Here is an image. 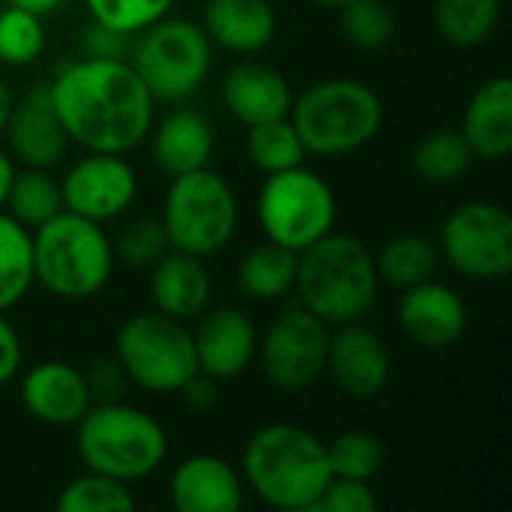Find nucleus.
<instances>
[{
  "mask_svg": "<svg viewBox=\"0 0 512 512\" xmlns=\"http://www.w3.org/2000/svg\"><path fill=\"white\" fill-rule=\"evenodd\" d=\"M378 510V495L372 483L363 480H345L333 477L327 489L321 492L318 504L312 512H375Z\"/></svg>",
  "mask_w": 512,
  "mask_h": 512,
  "instance_id": "obj_38",
  "label": "nucleus"
},
{
  "mask_svg": "<svg viewBox=\"0 0 512 512\" xmlns=\"http://www.w3.org/2000/svg\"><path fill=\"white\" fill-rule=\"evenodd\" d=\"M33 282V234L0 210V312L15 309Z\"/></svg>",
  "mask_w": 512,
  "mask_h": 512,
  "instance_id": "obj_28",
  "label": "nucleus"
},
{
  "mask_svg": "<svg viewBox=\"0 0 512 512\" xmlns=\"http://www.w3.org/2000/svg\"><path fill=\"white\" fill-rule=\"evenodd\" d=\"M33 234V276L60 300L96 297L114 273V243L99 222L60 210Z\"/></svg>",
  "mask_w": 512,
  "mask_h": 512,
  "instance_id": "obj_6",
  "label": "nucleus"
},
{
  "mask_svg": "<svg viewBox=\"0 0 512 512\" xmlns=\"http://www.w3.org/2000/svg\"><path fill=\"white\" fill-rule=\"evenodd\" d=\"M129 63L156 102H186L213 66V42L189 18H159L135 33Z\"/></svg>",
  "mask_w": 512,
  "mask_h": 512,
  "instance_id": "obj_8",
  "label": "nucleus"
},
{
  "mask_svg": "<svg viewBox=\"0 0 512 512\" xmlns=\"http://www.w3.org/2000/svg\"><path fill=\"white\" fill-rule=\"evenodd\" d=\"M114 357L129 384L156 396L180 393L198 372L192 330L159 312H138L126 318L114 336Z\"/></svg>",
  "mask_w": 512,
  "mask_h": 512,
  "instance_id": "obj_9",
  "label": "nucleus"
},
{
  "mask_svg": "<svg viewBox=\"0 0 512 512\" xmlns=\"http://www.w3.org/2000/svg\"><path fill=\"white\" fill-rule=\"evenodd\" d=\"M243 483L258 501L282 512H312L333 480L327 444L303 426L267 423L243 447Z\"/></svg>",
  "mask_w": 512,
  "mask_h": 512,
  "instance_id": "obj_2",
  "label": "nucleus"
},
{
  "mask_svg": "<svg viewBox=\"0 0 512 512\" xmlns=\"http://www.w3.org/2000/svg\"><path fill=\"white\" fill-rule=\"evenodd\" d=\"M501 6L504 0H435V30L456 48H477L495 33Z\"/></svg>",
  "mask_w": 512,
  "mask_h": 512,
  "instance_id": "obj_27",
  "label": "nucleus"
},
{
  "mask_svg": "<svg viewBox=\"0 0 512 512\" xmlns=\"http://www.w3.org/2000/svg\"><path fill=\"white\" fill-rule=\"evenodd\" d=\"M153 132V162L162 174L180 177L198 168H207L216 150L213 123L195 108H174L168 111Z\"/></svg>",
  "mask_w": 512,
  "mask_h": 512,
  "instance_id": "obj_23",
  "label": "nucleus"
},
{
  "mask_svg": "<svg viewBox=\"0 0 512 512\" xmlns=\"http://www.w3.org/2000/svg\"><path fill=\"white\" fill-rule=\"evenodd\" d=\"M288 120L309 156L339 159L378 138L384 126V102L357 78H327L294 96Z\"/></svg>",
  "mask_w": 512,
  "mask_h": 512,
  "instance_id": "obj_4",
  "label": "nucleus"
},
{
  "mask_svg": "<svg viewBox=\"0 0 512 512\" xmlns=\"http://www.w3.org/2000/svg\"><path fill=\"white\" fill-rule=\"evenodd\" d=\"M297 279V252L267 240L255 249H249L237 264V285L246 297L258 303L282 300L294 291Z\"/></svg>",
  "mask_w": 512,
  "mask_h": 512,
  "instance_id": "obj_25",
  "label": "nucleus"
},
{
  "mask_svg": "<svg viewBox=\"0 0 512 512\" xmlns=\"http://www.w3.org/2000/svg\"><path fill=\"white\" fill-rule=\"evenodd\" d=\"M60 512H129L135 510V495L129 483L111 480L105 474L87 471L69 480L57 498Z\"/></svg>",
  "mask_w": 512,
  "mask_h": 512,
  "instance_id": "obj_33",
  "label": "nucleus"
},
{
  "mask_svg": "<svg viewBox=\"0 0 512 512\" xmlns=\"http://www.w3.org/2000/svg\"><path fill=\"white\" fill-rule=\"evenodd\" d=\"M84 3L93 21L135 36L144 27L156 24L159 18L171 15L177 0H84Z\"/></svg>",
  "mask_w": 512,
  "mask_h": 512,
  "instance_id": "obj_36",
  "label": "nucleus"
},
{
  "mask_svg": "<svg viewBox=\"0 0 512 512\" xmlns=\"http://www.w3.org/2000/svg\"><path fill=\"white\" fill-rule=\"evenodd\" d=\"M222 99L234 120L243 126L279 120L291 114L294 90L288 78L258 60H240L228 69L222 81Z\"/></svg>",
  "mask_w": 512,
  "mask_h": 512,
  "instance_id": "obj_20",
  "label": "nucleus"
},
{
  "mask_svg": "<svg viewBox=\"0 0 512 512\" xmlns=\"http://www.w3.org/2000/svg\"><path fill=\"white\" fill-rule=\"evenodd\" d=\"M474 159L504 162L512 153V81L495 75L468 99L462 129Z\"/></svg>",
  "mask_w": 512,
  "mask_h": 512,
  "instance_id": "obj_22",
  "label": "nucleus"
},
{
  "mask_svg": "<svg viewBox=\"0 0 512 512\" xmlns=\"http://www.w3.org/2000/svg\"><path fill=\"white\" fill-rule=\"evenodd\" d=\"M15 159L9 153L0 150V210L6 204V195H9V186H12V177H15Z\"/></svg>",
  "mask_w": 512,
  "mask_h": 512,
  "instance_id": "obj_43",
  "label": "nucleus"
},
{
  "mask_svg": "<svg viewBox=\"0 0 512 512\" xmlns=\"http://www.w3.org/2000/svg\"><path fill=\"white\" fill-rule=\"evenodd\" d=\"M72 429L84 468L129 486L156 474L168 456V435L159 420L123 399L90 405Z\"/></svg>",
  "mask_w": 512,
  "mask_h": 512,
  "instance_id": "obj_5",
  "label": "nucleus"
},
{
  "mask_svg": "<svg viewBox=\"0 0 512 512\" xmlns=\"http://www.w3.org/2000/svg\"><path fill=\"white\" fill-rule=\"evenodd\" d=\"M339 12L345 39L360 51H378L396 33V15L387 0H348Z\"/></svg>",
  "mask_w": 512,
  "mask_h": 512,
  "instance_id": "obj_34",
  "label": "nucleus"
},
{
  "mask_svg": "<svg viewBox=\"0 0 512 512\" xmlns=\"http://www.w3.org/2000/svg\"><path fill=\"white\" fill-rule=\"evenodd\" d=\"M135 192V168L120 153H87L60 180L63 210L99 225L123 216L132 207Z\"/></svg>",
  "mask_w": 512,
  "mask_h": 512,
  "instance_id": "obj_13",
  "label": "nucleus"
},
{
  "mask_svg": "<svg viewBox=\"0 0 512 512\" xmlns=\"http://www.w3.org/2000/svg\"><path fill=\"white\" fill-rule=\"evenodd\" d=\"M330 330L321 318L306 312L300 303L285 309L258 339L255 360L267 384L279 393H303L309 390L327 366Z\"/></svg>",
  "mask_w": 512,
  "mask_h": 512,
  "instance_id": "obj_12",
  "label": "nucleus"
},
{
  "mask_svg": "<svg viewBox=\"0 0 512 512\" xmlns=\"http://www.w3.org/2000/svg\"><path fill=\"white\" fill-rule=\"evenodd\" d=\"M12 102H15L12 90L6 87V81H0V135H3L6 120H9V114H12Z\"/></svg>",
  "mask_w": 512,
  "mask_h": 512,
  "instance_id": "obj_45",
  "label": "nucleus"
},
{
  "mask_svg": "<svg viewBox=\"0 0 512 512\" xmlns=\"http://www.w3.org/2000/svg\"><path fill=\"white\" fill-rule=\"evenodd\" d=\"M327 462L333 477L345 480H363L372 483L387 462V447L378 435L372 432H342L327 444Z\"/></svg>",
  "mask_w": 512,
  "mask_h": 512,
  "instance_id": "obj_32",
  "label": "nucleus"
},
{
  "mask_svg": "<svg viewBox=\"0 0 512 512\" xmlns=\"http://www.w3.org/2000/svg\"><path fill=\"white\" fill-rule=\"evenodd\" d=\"M168 495L180 512H240L246 504V483L228 459L195 453L174 468Z\"/></svg>",
  "mask_w": 512,
  "mask_h": 512,
  "instance_id": "obj_19",
  "label": "nucleus"
},
{
  "mask_svg": "<svg viewBox=\"0 0 512 512\" xmlns=\"http://www.w3.org/2000/svg\"><path fill=\"white\" fill-rule=\"evenodd\" d=\"M255 213L267 240L300 255L333 231L339 207L327 180L306 165H297L267 174L258 189Z\"/></svg>",
  "mask_w": 512,
  "mask_h": 512,
  "instance_id": "obj_10",
  "label": "nucleus"
},
{
  "mask_svg": "<svg viewBox=\"0 0 512 512\" xmlns=\"http://www.w3.org/2000/svg\"><path fill=\"white\" fill-rule=\"evenodd\" d=\"M45 48V24L39 15L6 6L0 9V63L6 66H30Z\"/></svg>",
  "mask_w": 512,
  "mask_h": 512,
  "instance_id": "obj_35",
  "label": "nucleus"
},
{
  "mask_svg": "<svg viewBox=\"0 0 512 512\" xmlns=\"http://www.w3.org/2000/svg\"><path fill=\"white\" fill-rule=\"evenodd\" d=\"M18 396H21L24 411L36 423L57 426V429L75 426L93 405L87 381H84V369L63 363V360H42L30 366L21 375Z\"/></svg>",
  "mask_w": 512,
  "mask_h": 512,
  "instance_id": "obj_18",
  "label": "nucleus"
},
{
  "mask_svg": "<svg viewBox=\"0 0 512 512\" xmlns=\"http://www.w3.org/2000/svg\"><path fill=\"white\" fill-rule=\"evenodd\" d=\"M12 6H21V9H27V12H33V15H39V18H45V15H51L54 9H60L66 0H9Z\"/></svg>",
  "mask_w": 512,
  "mask_h": 512,
  "instance_id": "obj_44",
  "label": "nucleus"
},
{
  "mask_svg": "<svg viewBox=\"0 0 512 512\" xmlns=\"http://www.w3.org/2000/svg\"><path fill=\"white\" fill-rule=\"evenodd\" d=\"M201 27L231 54H258L276 39L279 18L270 0H207Z\"/></svg>",
  "mask_w": 512,
  "mask_h": 512,
  "instance_id": "obj_24",
  "label": "nucleus"
},
{
  "mask_svg": "<svg viewBox=\"0 0 512 512\" xmlns=\"http://www.w3.org/2000/svg\"><path fill=\"white\" fill-rule=\"evenodd\" d=\"M309 3H315V6H324V9H342L348 0H309Z\"/></svg>",
  "mask_w": 512,
  "mask_h": 512,
  "instance_id": "obj_46",
  "label": "nucleus"
},
{
  "mask_svg": "<svg viewBox=\"0 0 512 512\" xmlns=\"http://www.w3.org/2000/svg\"><path fill=\"white\" fill-rule=\"evenodd\" d=\"M390 372V351L375 330L363 327L360 321L330 330L324 375H330L348 399L366 402L381 396L390 384Z\"/></svg>",
  "mask_w": 512,
  "mask_h": 512,
  "instance_id": "obj_14",
  "label": "nucleus"
},
{
  "mask_svg": "<svg viewBox=\"0 0 512 512\" xmlns=\"http://www.w3.org/2000/svg\"><path fill=\"white\" fill-rule=\"evenodd\" d=\"M72 144L87 153L135 150L153 129L156 99L126 57H81L48 84Z\"/></svg>",
  "mask_w": 512,
  "mask_h": 512,
  "instance_id": "obj_1",
  "label": "nucleus"
},
{
  "mask_svg": "<svg viewBox=\"0 0 512 512\" xmlns=\"http://www.w3.org/2000/svg\"><path fill=\"white\" fill-rule=\"evenodd\" d=\"M246 156L261 174H279L306 162V147L288 117L246 126Z\"/></svg>",
  "mask_w": 512,
  "mask_h": 512,
  "instance_id": "obj_31",
  "label": "nucleus"
},
{
  "mask_svg": "<svg viewBox=\"0 0 512 512\" xmlns=\"http://www.w3.org/2000/svg\"><path fill=\"white\" fill-rule=\"evenodd\" d=\"M84 57H126L129 60V48H132V36L120 33L114 27H105L99 21L90 18V27L84 30Z\"/></svg>",
  "mask_w": 512,
  "mask_h": 512,
  "instance_id": "obj_40",
  "label": "nucleus"
},
{
  "mask_svg": "<svg viewBox=\"0 0 512 512\" xmlns=\"http://www.w3.org/2000/svg\"><path fill=\"white\" fill-rule=\"evenodd\" d=\"M84 381L90 390L93 405L96 402H120L123 390L129 387V378L123 372V366L117 363V357H99L84 369Z\"/></svg>",
  "mask_w": 512,
  "mask_h": 512,
  "instance_id": "obj_39",
  "label": "nucleus"
},
{
  "mask_svg": "<svg viewBox=\"0 0 512 512\" xmlns=\"http://www.w3.org/2000/svg\"><path fill=\"white\" fill-rule=\"evenodd\" d=\"M399 327L414 345H420L426 351H444L465 336L468 306L456 288H450L447 282H438L432 276V279L402 291Z\"/></svg>",
  "mask_w": 512,
  "mask_h": 512,
  "instance_id": "obj_15",
  "label": "nucleus"
},
{
  "mask_svg": "<svg viewBox=\"0 0 512 512\" xmlns=\"http://www.w3.org/2000/svg\"><path fill=\"white\" fill-rule=\"evenodd\" d=\"M216 384H219V381L207 378L204 372H195V375L183 384L180 396L186 399V405H189V408H195V411H207V408H213V405H216V399H219Z\"/></svg>",
  "mask_w": 512,
  "mask_h": 512,
  "instance_id": "obj_42",
  "label": "nucleus"
},
{
  "mask_svg": "<svg viewBox=\"0 0 512 512\" xmlns=\"http://www.w3.org/2000/svg\"><path fill=\"white\" fill-rule=\"evenodd\" d=\"M147 291L153 312L186 324L210 306L213 282L204 267V258L171 249L150 267Z\"/></svg>",
  "mask_w": 512,
  "mask_h": 512,
  "instance_id": "obj_21",
  "label": "nucleus"
},
{
  "mask_svg": "<svg viewBox=\"0 0 512 512\" xmlns=\"http://www.w3.org/2000/svg\"><path fill=\"white\" fill-rule=\"evenodd\" d=\"M165 252H171V243H168L162 222L153 216L132 219L114 243V258L138 270H150Z\"/></svg>",
  "mask_w": 512,
  "mask_h": 512,
  "instance_id": "obj_37",
  "label": "nucleus"
},
{
  "mask_svg": "<svg viewBox=\"0 0 512 512\" xmlns=\"http://www.w3.org/2000/svg\"><path fill=\"white\" fill-rule=\"evenodd\" d=\"M198 318L201 321L192 330L198 372L219 384L240 378L258 354V330L252 318L234 306H222L213 312L204 309Z\"/></svg>",
  "mask_w": 512,
  "mask_h": 512,
  "instance_id": "obj_16",
  "label": "nucleus"
},
{
  "mask_svg": "<svg viewBox=\"0 0 512 512\" xmlns=\"http://www.w3.org/2000/svg\"><path fill=\"white\" fill-rule=\"evenodd\" d=\"M474 165V153L459 129H435L414 147V171L432 186L459 183Z\"/></svg>",
  "mask_w": 512,
  "mask_h": 512,
  "instance_id": "obj_30",
  "label": "nucleus"
},
{
  "mask_svg": "<svg viewBox=\"0 0 512 512\" xmlns=\"http://www.w3.org/2000/svg\"><path fill=\"white\" fill-rule=\"evenodd\" d=\"M159 222L171 249L210 258L234 240L240 225V204L231 183L207 165L171 177Z\"/></svg>",
  "mask_w": 512,
  "mask_h": 512,
  "instance_id": "obj_7",
  "label": "nucleus"
},
{
  "mask_svg": "<svg viewBox=\"0 0 512 512\" xmlns=\"http://www.w3.org/2000/svg\"><path fill=\"white\" fill-rule=\"evenodd\" d=\"M438 264H441L438 243L429 240L426 234H396L375 255L378 279L399 291L432 279L438 273Z\"/></svg>",
  "mask_w": 512,
  "mask_h": 512,
  "instance_id": "obj_26",
  "label": "nucleus"
},
{
  "mask_svg": "<svg viewBox=\"0 0 512 512\" xmlns=\"http://www.w3.org/2000/svg\"><path fill=\"white\" fill-rule=\"evenodd\" d=\"M378 288L375 255L360 237L330 231L297 255V300L327 327L363 321L375 309Z\"/></svg>",
  "mask_w": 512,
  "mask_h": 512,
  "instance_id": "obj_3",
  "label": "nucleus"
},
{
  "mask_svg": "<svg viewBox=\"0 0 512 512\" xmlns=\"http://www.w3.org/2000/svg\"><path fill=\"white\" fill-rule=\"evenodd\" d=\"M438 252L465 279H507L512 270V216L495 201H468L444 219Z\"/></svg>",
  "mask_w": 512,
  "mask_h": 512,
  "instance_id": "obj_11",
  "label": "nucleus"
},
{
  "mask_svg": "<svg viewBox=\"0 0 512 512\" xmlns=\"http://www.w3.org/2000/svg\"><path fill=\"white\" fill-rule=\"evenodd\" d=\"M24 360V348H21V336L18 330L6 321V312H0V387H6Z\"/></svg>",
  "mask_w": 512,
  "mask_h": 512,
  "instance_id": "obj_41",
  "label": "nucleus"
},
{
  "mask_svg": "<svg viewBox=\"0 0 512 512\" xmlns=\"http://www.w3.org/2000/svg\"><path fill=\"white\" fill-rule=\"evenodd\" d=\"M3 207L18 225H24L27 231H36L39 225H45L51 216L63 210L60 183L45 168H15Z\"/></svg>",
  "mask_w": 512,
  "mask_h": 512,
  "instance_id": "obj_29",
  "label": "nucleus"
},
{
  "mask_svg": "<svg viewBox=\"0 0 512 512\" xmlns=\"http://www.w3.org/2000/svg\"><path fill=\"white\" fill-rule=\"evenodd\" d=\"M9 153L21 168H57L66 159L69 135L54 111L48 87H33L21 99L12 102V114L6 120Z\"/></svg>",
  "mask_w": 512,
  "mask_h": 512,
  "instance_id": "obj_17",
  "label": "nucleus"
}]
</instances>
